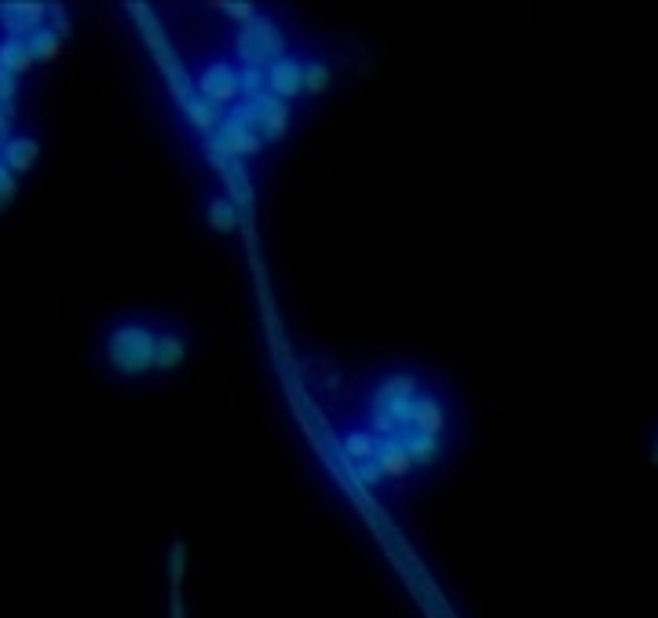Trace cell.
<instances>
[{
    "mask_svg": "<svg viewBox=\"0 0 658 618\" xmlns=\"http://www.w3.org/2000/svg\"><path fill=\"white\" fill-rule=\"evenodd\" d=\"M351 399L377 439L399 443L425 480L454 458L465 414L436 370L410 359L384 363L362 377Z\"/></svg>",
    "mask_w": 658,
    "mask_h": 618,
    "instance_id": "cell-1",
    "label": "cell"
},
{
    "mask_svg": "<svg viewBox=\"0 0 658 618\" xmlns=\"http://www.w3.org/2000/svg\"><path fill=\"white\" fill-rule=\"evenodd\" d=\"M300 44L297 26L282 8H256L242 26L227 30V52L249 77H260L267 66H275L282 55H289Z\"/></svg>",
    "mask_w": 658,
    "mask_h": 618,
    "instance_id": "cell-2",
    "label": "cell"
},
{
    "mask_svg": "<svg viewBox=\"0 0 658 618\" xmlns=\"http://www.w3.org/2000/svg\"><path fill=\"white\" fill-rule=\"evenodd\" d=\"M326 421H329V439H333L340 461H344L348 472L355 476V483H359L370 498H384L381 472H377V450H381V439H377V432L366 425V417L359 414L355 399H344V403L329 406Z\"/></svg>",
    "mask_w": 658,
    "mask_h": 618,
    "instance_id": "cell-3",
    "label": "cell"
},
{
    "mask_svg": "<svg viewBox=\"0 0 658 618\" xmlns=\"http://www.w3.org/2000/svg\"><path fill=\"white\" fill-rule=\"evenodd\" d=\"M154 352H158V326L147 319H125L107 330V366L121 381H143L154 373Z\"/></svg>",
    "mask_w": 658,
    "mask_h": 618,
    "instance_id": "cell-4",
    "label": "cell"
},
{
    "mask_svg": "<svg viewBox=\"0 0 658 618\" xmlns=\"http://www.w3.org/2000/svg\"><path fill=\"white\" fill-rule=\"evenodd\" d=\"M191 77V88L205 103H213L216 110L231 114L245 96H249V74L242 66L234 63V55L227 48H216V52L202 55L194 70H187Z\"/></svg>",
    "mask_w": 658,
    "mask_h": 618,
    "instance_id": "cell-5",
    "label": "cell"
},
{
    "mask_svg": "<svg viewBox=\"0 0 658 618\" xmlns=\"http://www.w3.org/2000/svg\"><path fill=\"white\" fill-rule=\"evenodd\" d=\"M234 114L253 128L267 150L282 147V143L289 139V132H293V125H297V118H300V110H293L289 103L275 99L271 92H249V96L234 107Z\"/></svg>",
    "mask_w": 658,
    "mask_h": 618,
    "instance_id": "cell-6",
    "label": "cell"
},
{
    "mask_svg": "<svg viewBox=\"0 0 658 618\" xmlns=\"http://www.w3.org/2000/svg\"><path fill=\"white\" fill-rule=\"evenodd\" d=\"M304 48L308 41H300L289 55H282L275 66H267L260 74V92H271L275 99L289 103L293 110L308 107V88H304Z\"/></svg>",
    "mask_w": 658,
    "mask_h": 618,
    "instance_id": "cell-7",
    "label": "cell"
},
{
    "mask_svg": "<svg viewBox=\"0 0 658 618\" xmlns=\"http://www.w3.org/2000/svg\"><path fill=\"white\" fill-rule=\"evenodd\" d=\"M194 359V333L180 322L158 326V352H154V373L158 377H176L187 370Z\"/></svg>",
    "mask_w": 658,
    "mask_h": 618,
    "instance_id": "cell-8",
    "label": "cell"
},
{
    "mask_svg": "<svg viewBox=\"0 0 658 618\" xmlns=\"http://www.w3.org/2000/svg\"><path fill=\"white\" fill-rule=\"evenodd\" d=\"M340 85V59L326 44H311L304 48V88H308V103L326 99Z\"/></svg>",
    "mask_w": 658,
    "mask_h": 618,
    "instance_id": "cell-9",
    "label": "cell"
},
{
    "mask_svg": "<svg viewBox=\"0 0 658 618\" xmlns=\"http://www.w3.org/2000/svg\"><path fill=\"white\" fill-rule=\"evenodd\" d=\"M202 216H205V224H209V231L220 238H234L238 231H242V209H238V202H234V194L227 183H223V187H213V191L205 194Z\"/></svg>",
    "mask_w": 658,
    "mask_h": 618,
    "instance_id": "cell-10",
    "label": "cell"
},
{
    "mask_svg": "<svg viewBox=\"0 0 658 618\" xmlns=\"http://www.w3.org/2000/svg\"><path fill=\"white\" fill-rule=\"evenodd\" d=\"M52 15V4H41V0H11V4H0V26L8 37H30L44 26V19Z\"/></svg>",
    "mask_w": 658,
    "mask_h": 618,
    "instance_id": "cell-11",
    "label": "cell"
},
{
    "mask_svg": "<svg viewBox=\"0 0 658 618\" xmlns=\"http://www.w3.org/2000/svg\"><path fill=\"white\" fill-rule=\"evenodd\" d=\"M37 158H41V143H37L33 136H11L8 143H4V150H0V161H4L15 176L33 172Z\"/></svg>",
    "mask_w": 658,
    "mask_h": 618,
    "instance_id": "cell-12",
    "label": "cell"
},
{
    "mask_svg": "<svg viewBox=\"0 0 658 618\" xmlns=\"http://www.w3.org/2000/svg\"><path fill=\"white\" fill-rule=\"evenodd\" d=\"M0 70H8L11 77L30 74L33 55H30V48H26V37H4V41H0Z\"/></svg>",
    "mask_w": 658,
    "mask_h": 618,
    "instance_id": "cell-13",
    "label": "cell"
},
{
    "mask_svg": "<svg viewBox=\"0 0 658 618\" xmlns=\"http://www.w3.org/2000/svg\"><path fill=\"white\" fill-rule=\"evenodd\" d=\"M26 48H30L33 63H52L55 55L63 52V33H55L52 26H41L37 33L26 37Z\"/></svg>",
    "mask_w": 658,
    "mask_h": 618,
    "instance_id": "cell-14",
    "label": "cell"
},
{
    "mask_svg": "<svg viewBox=\"0 0 658 618\" xmlns=\"http://www.w3.org/2000/svg\"><path fill=\"white\" fill-rule=\"evenodd\" d=\"M15 194H19V176L0 161V213L8 209L11 202H15Z\"/></svg>",
    "mask_w": 658,
    "mask_h": 618,
    "instance_id": "cell-15",
    "label": "cell"
},
{
    "mask_svg": "<svg viewBox=\"0 0 658 618\" xmlns=\"http://www.w3.org/2000/svg\"><path fill=\"white\" fill-rule=\"evenodd\" d=\"M15 96H19V77H11L8 70H0V110L15 107Z\"/></svg>",
    "mask_w": 658,
    "mask_h": 618,
    "instance_id": "cell-16",
    "label": "cell"
},
{
    "mask_svg": "<svg viewBox=\"0 0 658 618\" xmlns=\"http://www.w3.org/2000/svg\"><path fill=\"white\" fill-rule=\"evenodd\" d=\"M11 121H15V107H4L0 110V150H4V143H8L15 132H11Z\"/></svg>",
    "mask_w": 658,
    "mask_h": 618,
    "instance_id": "cell-17",
    "label": "cell"
},
{
    "mask_svg": "<svg viewBox=\"0 0 658 618\" xmlns=\"http://www.w3.org/2000/svg\"><path fill=\"white\" fill-rule=\"evenodd\" d=\"M651 461L658 465V432H655V443H651Z\"/></svg>",
    "mask_w": 658,
    "mask_h": 618,
    "instance_id": "cell-18",
    "label": "cell"
}]
</instances>
